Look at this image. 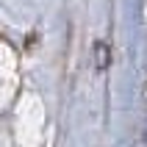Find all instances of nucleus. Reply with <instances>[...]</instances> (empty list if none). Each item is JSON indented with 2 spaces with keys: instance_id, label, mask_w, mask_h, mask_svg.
Masks as SVG:
<instances>
[{
  "instance_id": "nucleus-1",
  "label": "nucleus",
  "mask_w": 147,
  "mask_h": 147,
  "mask_svg": "<svg viewBox=\"0 0 147 147\" xmlns=\"http://www.w3.org/2000/svg\"><path fill=\"white\" fill-rule=\"evenodd\" d=\"M144 136H147V128H144Z\"/></svg>"
}]
</instances>
